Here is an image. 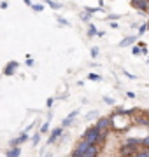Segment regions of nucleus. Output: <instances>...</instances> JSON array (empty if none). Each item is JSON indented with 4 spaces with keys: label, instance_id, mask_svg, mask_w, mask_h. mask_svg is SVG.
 <instances>
[{
    "label": "nucleus",
    "instance_id": "obj_1",
    "mask_svg": "<svg viewBox=\"0 0 149 157\" xmlns=\"http://www.w3.org/2000/svg\"><path fill=\"white\" fill-rule=\"evenodd\" d=\"M130 115L125 113V108H119L118 112H114L111 115V128L116 129V131H125V129L130 128Z\"/></svg>",
    "mask_w": 149,
    "mask_h": 157
},
{
    "label": "nucleus",
    "instance_id": "obj_2",
    "mask_svg": "<svg viewBox=\"0 0 149 157\" xmlns=\"http://www.w3.org/2000/svg\"><path fill=\"white\" fill-rule=\"evenodd\" d=\"M105 131H100V129H97L95 126H91V128H88L83 135H81V140H86L90 145H98L100 147V143H102L103 140H105Z\"/></svg>",
    "mask_w": 149,
    "mask_h": 157
},
{
    "label": "nucleus",
    "instance_id": "obj_3",
    "mask_svg": "<svg viewBox=\"0 0 149 157\" xmlns=\"http://www.w3.org/2000/svg\"><path fill=\"white\" fill-rule=\"evenodd\" d=\"M90 147H91V145H90L86 140H79V141H77V145H75V148L72 150V155H70V157H83L88 152Z\"/></svg>",
    "mask_w": 149,
    "mask_h": 157
},
{
    "label": "nucleus",
    "instance_id": "obj_4",
    "mask_svg": "<svg viewBox=\"0 0 149 157\" xmlns=\"http://www.w3.org/2000/svg\"><path fill=\"white\" fill-rule=\"evenodd\" d=\"M137 152H139V148L130 147V145H125V143L119 147V157H135Z\"/></svg>",
    "mask_w": 149,
    "mask_h": 157
},
{
    "label": "nucleus",
    "instance_id": "obj_5",
    "mask_svg": "<svg viewBox=\"0 0 149 157\" xmlns=\"http://www.w3.org/2000/svg\"><path fill=\"white\" fill-rule=\"evenodd\" d=\"M130 6H132L133 9L140 11V12H149V2L147 0H132Z\"/></svg>",
    "mask_w": 149,
    "mask_h": 157
},
{
    "label": "nucleus",
    "instance_id": "obj_6",
    "mask_svg": "<svg viewBox=\"0 0 149 157\" xmlns=\"http://www.w3.org/2000/svg\"><path fill=\"white\" fill-rule=\"evenodd\" d=\"M63 135H65V133H63V128H62V126H58V128L51 129V135H49V138H47V145H53V143H54L58 138H62Z\"/></svg>",
    "mask_w": 149,
    "mask_h": 157
},
{
    "label": "nucleus",
    "instance_id": "obj_7",
    "mask_svg": "<svg viewBox=\"0 0 149 157\" xmlns=\"http://www.w3.org/2000/svg\"><path fill=\"white\" fill-rule=\"evenodd\" d=\"M18 68H19V63L18 61H9L6 65V67H4V75H7V77H11V75H14V73H16V70Z\"/></svg>",
    "mask_w": 149,
    "mask_h": 157
},
{
    "label": "nucleus",
    "instance_id": "obj_8",
    "mask_svg": "<svg viewBox=\"0 0 149 157\" xmlns=\"http://www.w3.org/2000/svg\"><path fill=\"white\" fill-rule=\"evenodd\" d=\"M95 128L100 129V131H107L111 128V117H98Z\"/></svg>",
    "mask_w": 149,
    "mask_h": 157
},
{
    "label": "nucleus",
    "instance_id": "obj_9",
    "mask_svg": "<svg viewBox=\"0 0 149 157\" xmlns=\"http://www.w3.org/2000/svg\"><path fill=\"white\" fill-rule=\"evenodd\" d=\"M77 113H79V110H74V112H70L67 117L62 121V128L65 129V128H69V126H72V122H74V119L77 117Z\"/></svg>",
    "mask_w": 149,
    "mask_h": 157
},
{
    "label": "nucleus",
    "instance_id": "obj_10",
    "mask_svg": "<svg viewBox=\"0 0 149 157\" xmlns=\"http://www.w3.org/2000/svg\"><path fill=\"white\" fill-rule=\"evenodd\" d=\"M28 140H30V136L26 135V133H21V135L18 136V138L11 140V148H12V147H19V145H23L25 141H28Z\"/></svg>",
    "mask_w": 149,
    "mask_h": 157
},
{
    "label": "nucleus",
    "instance_id": "obj_11",
    "mask_svg": "<svg viewBox=\"0 0 149 157\" xmlns=\"http://www.w3.org/2000/svg\"><path fill=\"white\" fill-rule=\"evenodd\" d=\"M133 122L137 124V126H147V128H149V119H147V113H142V115L135 117V119H133Z\"/></svg>",
    "mask_w": 149,
    "mask_h": 157
},
{
    "label": "nucleus",
    "instance_id": "obj_12",
    "mask_svg": "<svg viewBox=\"0 0 149 157\" xmlns=\"http://www.w3.org/2000/svg\"><path fill=\"white\" fill-rule=\"evenodd\" d=\"M135 40H137V37L135 35H132V37H125V39L119 42V47H128V45H135Z\"/></svg>",
    "mask_w": 149,
    "mask_h": 157
},
{
    "label": "nucleus",
    "instance_id": "obj_13",
    "mask_svg": "<svg viewBox=\"0 0 149 157\" xmlns=\"http://www.w3.org/2000/svg\"><path fill=\"white\" fill-rule=\"evenodd\" d=\"M125 145H130V147L139 148V147H142V138H126Z\"/></svg>",
    "mask_w": 149,
    "mask_h": 157
},
{
    "label": "nucleus",
    "instance_id": "obj_14",
    "mask_svg": "<svg viewBox=\"0 0 149 157\" xmlns=\"http://www.w3.org/2000/svg\"><path fill=\"white\" fill-rule=\"evenodd\" d=\"M21 155V147H12V148H7L6 157H19Z\"/></svg>",
    "mask_w": 149,
    "mask_h": 157
},
{
    "label": "nucleus",
    "instance_id": "obj_15",
    "mask_svg": "<svg viewBox=\"0 0 149 157\" xmlns=\"http://www.w3.org/2000/svg\"><path fill=\"white\" fill-rule=\"evenodd\" d=\"M98 32H97V26H95V23H90L88 25V37H95Z\"/></svg>",
    "mask_w": 149,
    "mask_h": 157
},
{
    "label": "nucleus",
    "instance_id": "obj_16",
    "mask_svg": "<svg viewBox=\"0 0 149 157\" xmlns=\"http://www.w3.org/2000/svg\"><path fill=\"white\" fill-rule=\"evenodd\" d=\"M47 6L51 7V9H54V11H58V9H62V2H54V0H47Z\"/></svg>",
    "mask_w": 149,
    "mask_h": 157
},
{
    "label": "nucleus",
    "instance_id": "obj_17",
    "mask_svg": "<svg viewBox=\"0 0 149 157\" xmlns=\"http://www.w3.org/2000/svg\"><path fill=\"white\" fill-rule=\"evenodd\" d=\"M30 140H32V143H34V147H37V145H39V141H40V133H35V135L32 136Z\"/></svg>",
    "mask_w": 149,
    "mask_h": 157
},
{
    "label": "nucleus",
    "instance_id": "obj_18",
    "mask_svg": "<svg viewBox=\"0 0 149 157\" xmlns=\"http://www.w3.org/2000/svg\"><path fill=\"white\" fill-rule=\"evenodd\" d=\"M47 131H49V121L40 126V135H44V133H47Z\"/></svg>",
    "mask_w": 149,
    "mask_h": 157
},
{
    "label": "nucleus",
    "instance_id": "obj_19",
    "mask_svg": "<svg viewBox=\"0 0 149 157\" xmlns=\"http://www.w3.org/2000/svg\"><path fill=\"white\" fill-rule=\"evenodd\" d=\"M88 78H90V80H95V82H98V80H102V77H100L98 73H90V75H88Z\"/></svg>",
    "mask_w": 149,
    "mask_h": 157
},
{
    "label": "nucleus",
    "instance_id": "obj_20",
    "mask_svg": "<svg viewBox=\"0 0 149 157\" xmlns=\"http://www.w3.org/2000/svg\"><path fill=\"white\" fill-rule=\"evenodd\" d=\"M135 157H149V150H146V148H144V150H139L137 154H135Z\"/></svg>",
    "mask_w": 149,
    "mask_h": 157
},
{
    "label": "nucleus",
    "instance_id": "obj_21",
    "mask_svg": "<svg viewBox=\"0 0 149 157\" xmlns=\"http://www.w3.org/2000/svg\"><path fill=\"white\" fill-rule=\"evenodd\" d=\"M32 9H34L35 12H42V11H44V6H42V4H34Z\"/></svg>",
    "mask_w": 149,
    "mask_h": 157
},
{
    "label": "nucleus",
    "instance_id": "obj_22",
    "mask_svg": "<svg viewBox=\"0 0 149 157\" xmlns=\"http://www.w3.org/2000/svg\"><path fill=\"white\" fill-rule=\"evenodd\" d=\"M90 17H91V14H88L86 11H84V12H81V19H83V21L90 23Z\"/></svg>",
    "mask_w": 149,
    "mask_h": 157
},
{
    "label": "nucleus",
    "instance_id": "obj_23",
    "mask_svg": "<svg viewBox=\"0 0 149 157\" xmlns=\"http://www.w3.org/2000/svg\"><path fill=\"white\" fill-rule=\"evenodd\" d=\"M146 30H147V23H142V25L139 26V35H144L146 33Z\"/></svg>",
    "mask_w": 149,
    "mask_h": 157
},
{
    "label": "nucleus",
    "instance_id": "obj_24",
    "mask_svg": "<svg viewBox=\"0 0 149 157\" xmlns=\"http://www.w3.org/2000/svg\"><path fill=\"white\" fill-rule=\"evenodd\" d=\"M100 11H102L100 7H88V9H86L88 14H95V12H100Z\"/></svg>",
    "mask_w": 149,
    "mask_h": 157
},
{
    "label": "nucleus",
    "instance_id": "obj_25",
    "mask_svg": "<svg viewBox=\"0 0 149 157\" xmlns=\"http://www.w3.org/2000/svg\"><path fill=\"white\" fill-rule=\"evenodd\" d=\"M140 49H142L140 45H133V47H132V54H133V56H137V54H140Z\"/></svg>",
    "mask_w": 149,
    "mask_h": 157
},
{
    "label": "nucleus",
    "instance_id": "obj_26",
    "mask_svg": "<svg viewBox=\"0 0 149 157\" xmlns=\"http://www.w3.org/2000/svg\"><path fill=\"white\" fill-rule=\"evenodd\" d=\"M142 147L146 150H149V135L146 136V138H142Z\"/></svg>",
    "mask_w": 149,
    "mask_h": 157
},
{
    "label": "nucleus",
    "instance_id": "obj_27",
    "mask_svg": "<svg viewBox=\"0 0 149 157\" xmlns=\"http://www.w3.org/2000/svg\"><path fill=\"white\" fill-rule=\"evenodd\" d=\"M56 21H58V25H62V26H67V25H69L67 19H63V17H60V16L56 17Z\"/></svg>",
    "mask_w": 149,
    "mask_h": 157
},
{
    "label": "nucleus",
    "instance_id": "obj_28",
    "mask_svg": "<svg viewBox=\"0 0 149 157\" xmlns=\"http://www.w3.org/2000/svg\"><path fill=\"white\" fill-rule=\"evenodd\" d=\"M103 101H105L107 105H114V103H116L114 98H109V96H105V98H103Z\"/></svg>",
    "mask_w": 149,
    "mask_h": 157
},
{
    "label": "nucleus",
    "instance_id": "obj_29",
    "mask_svg": "<svg viewBox=\"0 0 149 157\" xmlns=\"http://www.w3.org/2000/svg\"><path fill=\"white\" fill-rule=\"evenodd\" d=\"M107 19L112 23V21H116V19H119V16H118V14H109V16H107Z\"/></svg>",
    "mask_w": 149,
    "mask_h": 157
},
{
    "label": "nucleus",
    "instance_id": "obj_30",
    "mask_svg": "<svg viewBox=\"0 0 149 157\" xmlns=\"http://www.w3.org/2000/svg\"><path fill=\"white\" fill-rule=\"evenodd\" d=\"M90 52H91V58H97L98 56V47H91Z\"/></svg>",
    "mask_w": 149,
    "mask_h": 157
},
{
    "label": "nucleus",
    "instance_id": "obj_31",
    "mask_svg": "<svg viewBox=\"0 0 149 157\" xmlns=\"http://www.w3.org/2000/svg\"><path fill=\"white\" fill-rule=\"evenodd\" d=\"M53 103H54V100H53V98H47V101H46V107H47V108H51V107H53Z\"/></svg>",
    "mask_w": 149,
    "mask_h": 157
},
{
    "label": "nucleus",
    "instance_id": "obj_32",
    "mask_svg": "<svg viewBox=\"0 0 149 157\" xmlns=\"http://www.w3.org/2000/svg\"><path fill=\"white\" fill-rule=\"evenodd\" d=\"M93 117H98V113H97V112H90V113L86 115V119H88V121H90V119H93Z\"/></svg>",
    "mask_w": 149,
    "mask_h": 157
},
{
    "label": "nucleus",
    "instance_id": "obj_33",
    "mask_svg": "<svg viewBox=\"0 0 149 157\" xmlns=\"http://www.w3.org/2000/svg\"><path fill=\"white\" fill-rule=\"evenodd\" d=\"M140 54L147 56V54H149V49H147V47H142V49H140Z\"/></svg>",
    "mask_w": 149,
    "mask_h": 157
},
{
    "label": "nucleus",
    "instance_id": "obj_34",
    "mask_svg": "<svg viewBox=\"0 0 149 157\" xmlns=\"http://www.w3.org/2000/svg\"><path fill=\"white\" fill-rule=\"evenodd\" d=\"M7 7H9L7 2H0V9H7Z\"/></svg>",
    "mask_w": 149,
    "mask_h": 157
},
{
    "label": "nucleus",
    "instance_id": "obj_35",
    "mask_svg": "<svg viewBox=\"0 0 149 157\" xmlns=\"http://www.w3.org/2000/svg\"><path fill=\"white\" fill-rule=\"evenodd\" d=\"M26 65H28V67H34V59H32V58H28V59H26Z\"/></svg>",
    "mask_w": 149,
    "mask_h": 157
},
{
    "label": "nucleus",
    "instance_id": "obj_36",
    "mask_svg": "<svg viewBox=\"0 0 149 157\" xmlns=\"http://www.w3.org/2000/svg\"><path fill=\"white\" fill-rule=\"evenodd\" d=\"M123 73H125L126 77H130V78H135V75H132V73H130V72H126V70H125V72H123Z\"/></svg>",
    "mask_w": 149,
    "mask_h": 157
},
{
    "label": "nucleus",
    "instance_id": "obj_37",
    "mask_svg": "<svg viewBox=\"0 0 149 157\" xmlns=\"http://www.w3.org/2000/svg\"><path fill=\"white\" fill-rule=\"evenodd\" d=\"M126 96H128V98H135V93H132V91H128V93H126Z\"/></svg>",
    "mask_w": 149,
    "mask_h": 157
},
{
    "label": "nucleus",
    "instance_id": "obj_38",
    "mask_svg": "<svg viewBox=\"0 0 149 157\" xmlns=\"http://www.w3.org/2000/svg\"><path fill=\"white\" fill-rule=\"evenodd\" d=\"M118 26H119V25H118L116 21H112V23H111V28H118Z\"/></svg>",
    "mask_w": 149,
    "mask_h": 157
},
{
    "label": "nucleus",
    "instance_id": "obj_39",
    "mask_svg": "<svg viewBox=\"0 0 149 157\" xmlns=\"http://www.w3.org/2000/svg\"><path fill=\"white\" fill-rule=\"evenodd\" d=\"M44 157H53V154H51V152H49V154H46V155H44Z\"/></svg>",
    "mask_w": 149,
    "mask_h": 157
},
{
    "label": "nucleus",
    "instance_id": "obj_40",
    "mask_svg": "<svg viewBox=\"0 0 149 157\" xmlns=\"http://www.w3.org/2000/svg\"><path fill=\"white\" fill-rule=\"evenodd\" d=\"M147 65H149V58H147Z\"/></svg>",
    "mask_w": 149,
    "mask_h": 157
},
{
    "label": "nucleus",
    "instance_id": "obj_41",
    "mask_svg": "<svg viewBox=\"0 0 149 157\" xmlns=\"http://www.w3.org/2000/svg\"><path fill=\"white\" fill-rule=\"evenodd\" d=\"M147 30H149V23H147Z\"/></svg>",
    "mask_w": 149,
    "mask_h": 157
},
{
    "label": "nucleus",
    "instance_id": "obj_42",
    "mask_svg": "<svg viewBox=\"0 0 149 157\" xmlns=\"http://www.w3.org/2000/svg\"><path fill=\"white\" fill-rule=\"evenodd\" d=\"M147 17H149V12H147Z\"/></svg>",
    "mask_w": 149,
    "mask_h": 157
},
{
    "label": "nucleus",
    "instance_id": "obj_43",
    "mask_svg": "<svg viewBox=\"0 0 149 157\" xmlns=\"http://www.w3.org/2000/svg\"><path fill=\"white\" fill-rule=\"evenodd\" d=\"M118 157H119V155H118Z\"/></svg>",
    "mask_w": 149,
    "mask_h": 157
},
{
    "label": "nucleus",
    "instance_id": "obj_44",
    "mask_svg": "<svg viewBox=\"0 0 149 157\" xmlns=\"http://www.w3.org/2000/svg\"><path fill=\"white\" fill-rule=\"evenodd\" d=\"M147 129H149V128H147Z\"/></svg>",
    "mask_w": 149,
    "mask_h": 157
}]
</instances>
